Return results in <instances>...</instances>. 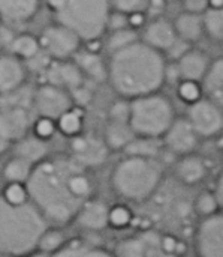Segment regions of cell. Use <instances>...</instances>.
<instances>
[{
    "label": "cell",
    "instance_id": "obj_1",
    "mask_svg": "<svg viewBox=\"0 0 223 257\" xmlns=\"http://www.w3.org/2000/svg\"><path fill=\"white\" fill-rule=\"evenodd\" d=\"M26 187L30 202L54 226L74 220L92 194V181L84 167L63 157L38 163Z\"/></svg>",
    "mask_w": 223,
    "mask_h": 257
},
{
    "label": "cell",
    "instance_id": "obj_2",
    "mask_svg": "<svg viewBox=\"0 0 223 257\" xmlns=\"http://www.w3.org/2000/svg\"><path fill=\"white\" fill-rule=\"evenodd\" d=\"M166 77L168 63L165 54L141 39L110 56L108 81L128 101L160 92Z\"/></svg>",
    "mask_w": 223,
    "mask_h": 257
},
{
    "label": "cell",
    "instance_id": "obj_3",
    "mask_svg": "<svg viewBox=\"0 0 223 257\" xmlns=\"http://www.w3.org/2000/svg\"><path fill=\"white\" fill-rule=\"evenodd\" d=\"M48 229V221L32 203H10L0 193V254H32Z\"/></svg>",
    "mask_w": 223,
    "mask_h": 257
},
{
    "label": "cell",
    "instance_id": "obj_4",
    "mask_svg": "<svg viewBox=\"0 0 223 257\" xmlns=\"http://www.w3.org/2000/svg\"><path fill=\"white\" fill-rule=\"evenodd\" d=\"M162 176L164 170L158 158L128 155L114 167L111 185L124 200L140 203L156 193Z\"/></svg>",
    "mask_w": 223,
    "mask_h": 257
},
{
    "label": "cell",
    "instance_id": "obj_5",
    "mask_svg": "<svg viewBox=\"0 0 223 257\" xmlns=\"http://www.w3.org/2000/svg\"><path fill=\"white\" fill-rule=\"evenodd\" d=\"M56 9L57 21L72 32L81 41H98L108 30L112 12L110 0H51Z\"/></svg>",
    "mask_w": 223,
    "mask_h": 257
},
{
    "label": "cell",
    "instance_id": "obj_6",
    "mask_svg": "<svg viewBox=\"0 0 223 257\" xmlns=\"http://www.w3.org/2000/svg\"><path fill=\"white\" fill-rule=\"evenodd\" d=\"M176 119L172 102L160 92L129 101V125L136 137L162 140Z\"/></svg>",
    "mask_w": 223,
    "mask_h": 257
},
{
    "label": "cell",
    "instance_id": "obj_7",
    "mask_svg": "<svg viewBox=\"0 0 223 257\" xmlns=\"http://www.w3.org/2000/svg\"><path fill=\"white\" fill-rule=\"evenodd\" d=\"M112 253L116 257H182L183 244L170 233L144 229L118 241Z\"/></svg>",
    "mask_w": 223,
    "mask_h": 257
},
{
    "label": "cell",
    "instance_id": "obj_8",
    "mask_svg": "<svg viewBox=\"0 0 223 257\" xmlns=\"http://www.w3.org/2000/svg\"><path fill=\"white\" fill-rule=\"evenodd\" d=\"M39 42L42 51L48 54L51 60H69L78 53L81 39L69 27L57 23L42 32Z\"/></svg>",
    "mask_w": 223,
    "mask_h": 257
},
{
    "label": "cell",
    "instance_id": "obj_9",
    "mask_svg": "<svg viewBox=\"0 0 223 257\" xmlns=\"http://www.w3.org/2000/svg\"><path fill=\"white\" fill-rule=\"evenodd\" d=\"M186 117L201 139H212L223 131V107L208 98L189 105Z\"/></svg>",
    "mask_w": 223,
    "mask_h": 257
},
{
    "label": "cell",
    "instance_id": "obj_10",
    "mask_svg": "<svg viewBox=\"0 0 223 257\" xmlns=\"http://www.w3.org/2000/svg\"><path fill=\"white\" fill-rule=\"evenodd\" d=\"M198 257H223V211L201 220L195 232Z\"/></svg>",
    "mask_w": 223,
    "mask_h": 257
},
{
    "label": "cell",
    "instance_id": "obj_11",
    "mask_svg": "<svg viewBox=\"0 0 223 257\" xmlns=\"http://www.w3.org/2000/svg\"><path fill=\"white\" fill-rule=\"evenodd\" d=\"M33 107L39 117H48L57 122L64 113L74 108V98L68 90L46 83L34 90Z\"/></svg>",
    "mask_w": 223,
    "mask_h": 257
},
{
    "label": "cell",
    "instance_id": "obj_12",
    "mask_svg": "<svg viewBox=\"0 0 223 257\" xmlns=\"http://www.w3.org/2000/svg\"><path fill=\"white\" fill-rule=\"evenodd\" d=\"M110 148L105 140H100L92 134H80L70 139V158L80 166L96 167L105 163Z\"/></svg>",
    "mask_w": 223,
    "mask_h": 257
},
{
    "label": "cell",
    "instance_id": "obj_13",
    "mask_svg": "<svg viewBox=\"0 0 223 257\" xmlns=\"http://www.w3.org/2000/svg\"><path fill=\"white\" fill-rule=\"evenodd\" d=\"M200 139L201 137L196 134L188 117H177L166 134L162 137V143L164 148L170 152L178 157H184L195 152Z\"/></svg>",
    "mask_w": 223,
    "mask_h": 257
},
{
    "label": "cell",
    "instance_id": "obj_14",
    "mask_svg": "<svg viewBox=\"0 0 223 257\" xmlns=\"http://www.w3.org/2000/svg\"><path fill=\"white\" fill-rule=\"evenodd\" d=\"M178 36L174 27V21L165 18V17H158L148 21L142 30L141 41L150 45L152 48L166 54L171 47L177 42Z\"/></svg>",
    "mask_w": 223,
    "mask_h": 257
},
{
    "label": "cell",
    "instance_id": "obj_15",
    "mask_svg": "<svg viewBox=\"0 0 223 257\" xmlns=\"http://www.w3.org/2000/svg\"><path fill=\"white\" fill-rule=\"evenodd\" d=\"M45 78L48 84L57 86L64 90L75 92L84 84V74L75 62L69 60H51L45 71Z\"/></svg>",
    "mask_w": 223,
    "mask_h": 257
},
{
    "label": "cell",
    "instance_id": "obj_16",
    "mask_svg": "<svg viewBox=\"0 0 223 257\" xmlns=\"http://www.w3.org/2000/svg\"><path fill=\"white\" fill-rule=\"evenodd\" d=\"M30 126V116L22 107H2L0 110V131L12 143L26 137Z\"/></svg>",
    "mask_w": 223,
    "mask_h": 257
},
{
    "label": "cell",
    "instance_id": "obj_17",
    "mask_svg": "<svg viewBox=\"0 0 223 257\" xmlns=\"http://www.w3.org/2000/svg\"><path fill=\"white\" fill-rule=\"evenodd\" d=\"M210 65L212 60L204 51L198 48H189L180 59L176 60L178 80H194L202 83Z\"/></svg>",
    "mask_w": 223,
    "mask_h": 257
},
{
    "label": "cell",
    "instance_id": "obj_18",
    "mask_svg": "<svg viewBox=\"0 0 223 257\" xmlns=\"http://www.w3.org/2000/svg\"><path fill=\"white\" fill-rule=\"evenodd\" d=\"M174 173H176V178L183 185L192 187V185H198L207 178L208 167L204 158L195 154H189V155L178 158Z\"/></svg>",
    "mask_w": 223,
    "mask_h": 257
},
{
    "label": "cell",
    "instance_id": "obj_19",
    "mask_svg": "<svg viewBox=\"0 0 223 257\" xmlns=\"http://www.w3.org/2000/svg\"><path fill=\"white\" fill-rule=\"evenodd\" d=\"M108 215L110 208L104 202L88 199L78 211L75 220L82 229L98 232L104 230L108 226Z\"/></svg>",
    "mask_w": 223,
    "mask_h": 257
},
{
    "label": "cell",
    "instance_id": "obj_20",
    "mask_svg": "<svg viewBox=\"0 0 223 257\" xmlns=\"http://www.w3.org/2000/svg\"><path fill=\"white\" fill-rule=\"evenodd\" d=\"M26 78V69L16 56H0V93L20 89Z\"/></svg>",
    "mask_w": 223,
    "mask_h": 257
},
{
    "label": "cell",
    "instance_id": "obj_21",
    "mask_svg": "<svg viewBox=\"0 0 223 257\" xmlns=\"http://www.w3.org/2000/svg\"><path fill=\"white\" fill-rule=\"evenodd\" d=\"M174 27H176L178 39H182L183 42L189 45L200 42L201 38L206 35L202 15L188 12V11H183L176 17Z\"/></svg>",
    "mask_w": 223,
    "mask_h": 257
},
{
    "label": "cell",
    "instance_id": "obj_22",
    "mask_svg": "<svg viewBox=\"0 0 223 257\" xmlns=\"http://www.w3.org/2000/svg\"><path fill=\"white\" fill-rule=\"evenodd\" d=\"M135 137L136 136L134 134L129 125V119L110 117V122L105 128V139H104L110 151L126 149Z\"/></svg>",
    "mask_w": 223,
    "mask_h": 257
},
{
    "label": "cell",
    "instance_id": "obj_23",
    "mask_svg": "<svg viewBox=\"0 0 223 257\" xmlns=\"http://www.w3.org/2000/svg\"><path fill=\"white\" fill-rule=\"evenodd\" d=\"M39 8V0H0V17L9 23L30 20Z\"/></svg>",
    "mask_w": 223,
    "mask_h": 257
},
{
    "label": "cell",
    "instance_id": "obj_24",
    "mask_svg": "<svg viewBox=\"0 0 223 257\" xmlns=\"http://www.w3.org/2000/svg\"><path fill=\"white\" fill-rule=\"evenodd\" d=\"M202 87L206 98L223 107V57L212 62L202 80Z\"/></svg>",
    "mask_w": 223,
    "mask_h": 257
},
{
    "label": "cell",
    "instance_id": "obj_25",
    "mask_svg": "<svg viewBox=\"0 0 223 257\" xmlns=\"http://www.w3.org/2000/svg\"><path fill=\"white\" fill-rule=\"evenodd\" d=\"M75 63L84 74V77L92 78L94 81L108 80V63L102 60V57L93 51H82L75 54Z\"/></svg>",
    "mask_w": 223,
    "mask_h": 257
},
{
    "label": "cell",
    "instance_id": "obj_26",
    "mask_svg": "<svg viewBox=\"0 0 223 257\" xmlns=\"http://www.w3.org/2000/svg\"><path fill=\"white\" fill-rule=\"evenodd\" d=\"M48 257H116V254L93 244L72 241L66 242L58 251H56L54 254H48Z\"/></svg>",
    "mask_w": 223,
    "mask_h": 257
},
{
    "label": "cell",
    "instance_id": "obj_27",
    "mask_svg": "<svg viewBox=\"0 0 223 257\" xmlns=\"http://www.w3.org/2000/svg\"><path fill=\"white\" fill-rule=\"evenodd\" d=\"M15 157H20V158L32 163L33 166H36L38 163H40L46 158V143L34 136L24 137L22 140L18 142Z\"/></svg>",
    "mask_w": 223,
    "mask_h": 257
},
{
    "label": "cell",
    "instance_id": "obj_28",
    "mask_svg": "<svg viewBox=\"0 0 223 257\" xmlns=\"http://www.w3.org/2000/svg\"><path fill=\"white\" fill-rule=\"evenodd\" d=\"M33 167L34 166L32 163H28L20 157H15L4 166L3 173L9 184H26L30 178Z\"/></svg>",
    "mask_w": 223,
    "mask_h": 257
},
{
    "label": "cell",
    "instance_id": "obj_29",
    "mask_svg": "<svg viewBox=\"0 0 223 257\" xmlns=\"http://www.w3.org/2000/svg\"><path fill=\"white\" fill-rule=\"evenodd\" d=\"M10 50L18 59H33L40 53V42L32 35H20L10 41Z\"/></svg>",
    "mask_w": 223,
    "mask_h": 257
},
{
    "label": "cell",
    "instance_id": "obj_30",
    "mask_svg": "<svg viewBox=\"0 0 223 257\" xmlns=\"http://www.w3.org/2000/svg\"><path fill=\"white\" fill-rule=\"evenodd\" d=\"M141 38L138 36L136 30L130 29V27H126V29H120V30H112L110 32L108 38H106V51L111 54L135 44L136 41H140Z\"/></svg>",
    "mask_w": 223,
    "mask_h": 257
},
{
    "label": "cell",
    "instance_id": "obj_31",
    "mask_svg": "<svg viewBox=\"0 0 223 257\" xmlns=\"http://www.w3.org/2000/svg\"><path fill=\"white\" fill-rule=\"evenodd\" d=\"M160 146H164L160 139H146V137H135L132 143L124 149L128 155H136V157H148L156 158Z\"/></svg>",
    "mask_w": 223,
    "mask_h": 257
},
{
    "label": "cell",
    "instance_id": "obj_32",
    "mask_svg": "<svg viewBox=\"0 0 223 257\" xmlns=\"http://www.w3.org/2000/svg\"><path fill=\"white\" fill-rule=\"evenodd\" d=\"M176 93L182 102H184L188 107L201 101L206 98L204 95V87L201 81H194V80H178V84L176 87Z\"/></svg>",
    "mask_w": 223,
    "mask_h": 257
},
{
    "label": "cell",
    "instance_id": "obj_33",
    "mask_svg": "<svg viewBox=\"0 0 223 257\" xmlns=\"http://www.w3.org/2000/svg\"><path fill=\"white\" fill-rule=\"evenodd\" d=\"M206 36L223 42V9H207L202 15Z\"/></svg>",
    "mask_w": 223,
    "mask_h": 257
},
{
    "label": "cell",
    "instance_id": "obj_34",
    "mask_svg": "<svg viewBox=\"0 0 223 257\" xmlns=\"http://www.w3.org/2000/svg\"><path fill=\"white\" fill-rule=\"evenodd\" d=\"M57 130L69 139L80 136L82 130V114L75 108L69 110L57 120Z\"/></svg>",
    "mask_w": 223,
    "mask_h": 257
},
{
    "label": "cell",
    "instance_id": "obj_35",
    "mask_svg": "<svg viewBox=\"0 0 223 257\" xmlns=\"http://www.w3.org/2000/svg\"><path fill=\"white\" fill-rule=\"evenodd\" d=\"M134 221V212L129 206L123 203H117L110 208L108 215V226L116 230H124L128 229Z\"/></svg>",
    "mask_w": 223,
    "mask_h": 257
},
{
    "label": "cell",
    "instance_id": "obj_36",
    "mask_svg": "<svg viewBox=\"0 0 223 257\" xmlns=\"http://www.w3.org/2000/svg\"><path fill=\"white\" fill-rule=\"evenodd\" d=\"M66 244L64 235L58 230V229H46V232L42 235L38 250L40 253L45 254H54L56 251H58L63 245Z\"/></svg>",
    "mask_w": 223,
    "mask_h": 257
},
{
    "label": "cell",
    "instance_id": "obj_37",
    "mask_svg": "<svg viewBox=\"0 0 223 257\" xmlns=\"http://www.w3.org/2000/svg\"><path fill=\"white\" fill-rule=\"evenodd\" d=\"M112 11L130 15L135 12H147L153 0H110Z\"/></svg>",
    "mask_w": 223,
    "mask_h": 257
},
{
    "label": "cell",
    "instance_id": "obj_38",
    "mask_svg": "<svg viewBox=\"0 0 223 257\" xmlns=\"http://www.w3.org/2000/svg\"><path fill=\"white\" fill-rule=\"evenodd\" d=\"M195 209L202 215V218L210 217L220 211L218 199L213 191H202L195 200Z\"/></svg>",
    "mask_w": 223,
    "mask_h": 257
},
{
    "label": "cell",
    "instance_id": "obj_39",
    "mask_svg": "<svg viewBox=\"0 0 223 257\" xmlns=\"http://www.w3.org/2000/svg\"><path fill=\"white\" fill-rule=\"evenodd\" d=\"M4 196L6 200H9L10 203H26L30 202L28 199V193H27V187L26 184H8V187L3 190L2 193Z\"/></svg>",
    "mask_w": 223,
    "mask_h": 257
},
{
    "label": "cell",
    "instance_id": "obj_40",
    "mask_svg": "<svg viewBox=\"0 0 223 257\" xmlns=\"http://www.w3.org/2000/svg\"><path fill=\"white\" fill-rule=\"evenodd\" d=\"M57 130V122L48 117H39L34 122V137L46 142L48 139H51L54 136Z\"/></svg>",
    "mask_w": 223,
    "mask_h": 257
},
{
    "label": "cell",
    "instance_id": "obj_41",
    "mask_svg": "<svg viewBox=\"0 0 223 257\" xmlns=\"http://www.w3.org/2000/svg\"><path fill=\"white\" fill-rule=\"evenodd\" d=\"M183 8L188 12L204 15V12L208 9V0H183Z\"/></svg>",
    "mask_w": 223,
    "mask_h": 257
},
{
    "label": "cell",
    "instance_id": "obj_42",
    "mask_svg": "<svg viewBox=\"0 0 223 257\" xmlns=\"http://www.w3.org/2000/svg\"><path fill=\"white\" fill-rule=\"evenodd\" d=\"M213 193H214V196H216V199H218V203H219L220 211H223V173H220V175L218 176Z\"/></svg>",
    "mask_w": 223,
    "mask_h": 257
},
{
    "label": "cell",
    "instance_id": "obj_43",
    "mask_svg": "<svg viewBox=\"0 0 223 257\" xmlns=\"http://www.w3.org/2000/svg\"><path fill=\"white\" fill-rule=\"evenodd\" d=\"M9 145H10V142L2 134V131H0V154H3L8 148H9Z\"/></svg>",
    "mask_w": 223,
    "mask_h": 257
},
{
    "label": "cell",
    "instance_id": "obj_44",
    "mask_svg": "<svg viewBox=\"0 0 223 257\" xmlns=\"http://www.w3.org/2000/svg\"><path fill=\"white\" fill-rule=\"evenodd\" d=\"M208 9H223V0H208Z\"/></svg>",
    "mask_w": 223,
    "mask_h": 257
},
{
    "label": "cell",
    "instance_id": "obj_45",
    "mask_svg": "<svg viewBox=\"0 0 223 257\" xmlns=\"http://www.w3.org/2000/svg\"><path fill=\"white\" fill-rule=\"evenodd\" d=\"M30 257H48V254H45V253H40V251H38L36 254H33V256Z\"/></svg>",
    "mask_w": 223,
    "mask_h": 257
},
{
    "label": "cell",
    "instance_id": "obj_46",
    "mask_svg": "<svg viewBox=\"0 0 223 257\" xmlns=\"http://www.w3.org/2000/svg\"><path fill=\"white\" fill-rule=\"evenodd\" d=\"M0 257H10V256H6V254H0Z\"/></svg>",
    "mask_w": 223,
    "mask_h": 257
},
{
    "label": "cell",
    "instance_id": "obj_47",
    "mask_svg": "<svg viewBox=\"0 0 223 257\" xmlns=\"http://www.w3.org/2000/svg\"><path fill=\"white\" fill-rule=\"evenodd\" d=\"M182 2H183V0H182Z\"/></svg>",
    "mask_w": 223,
    "mask_h": 257
}]
</instances>
